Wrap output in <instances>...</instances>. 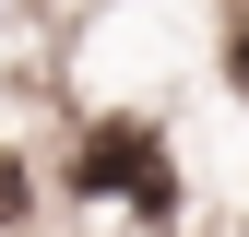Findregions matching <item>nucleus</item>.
<instances>
[{"mask_svg":"<svg viewBox=\"0 0 249 237\" xmlns=\"http://www.w3.org/2000/svg\"><path fill=\"white\" fill-rule=\"evenodd\" d=\"M71 178H83L95 202L119 190V202H142V214H178V166L154 154V131H142V118H107V131H83Z\"/></svg>","mask_w":249,"mask_h":237,"instance_id":"1","label":"nucleus"},{"mask_svg":"<svg viewBox=\"0 0 249 237\" xmlns=\"http://www.w3.org/2000/svg\"><path fill=\"white\" fill-rule=\"evenodd\" d=\"M24 202H36V178H24L12 154H0V225H24Z\"/></svg>","mask_w":249,"mask_h":237,"instance_id":"2","label":"nucleus"},{"mask_svg":"<svg viewBox=\"0 0 249 237\" xmlns=\"http://www.w3.org/2000/svg\"><path fill=\"white\" fill-rule=\"evenodd\" d=\"M226 71H237V95H249V24H237V48H226Z\"/></svg>","mask_w":249,"mask_h":237,"instance_id":"3","label":"nucleus"}]
</instances>
